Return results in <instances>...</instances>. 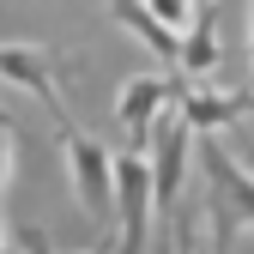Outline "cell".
<instances>
[{"mask_svg":"<svg viewBox=\"0 0 254 254\" xmlns=\"http://www.w3.org/2000/svg\"><path fill=\"white\" fill-rule=\"evenodd\" d=\"M61 139H67V170H73V188H79V206L103 224L109 218V170H115V157L91 133H79V127H61Z\"/></svg>","mask_w":254,"mask_h":254,"instance_id":"cell-4","label":"cell"},{"mask_svg":"<svg viewBox=\"0 0 254 254\" xmlns=\"http://www.w3.org/2000/svg\"><path fill=\"white\" fill-rule=\"evenodd\" d=\"M188 6H206V0H188Z\"/></svg>","mask_w":254,"mask_h":254,"instance_id":"cell-14","label":"cell"},{"mask_svg":"<svg viewBox=\"0 0 254 254\" xmlns=\"http://www.w3.org/2000/svg\"><path fill=\"white\" fill-rule=\"evenodd\" d=\"M109 12H115L121 30H133V37H139L157 61H176V43H182V37H176V30H164V24H157V18L139 6V0H109Z\"/></svg>","mask_w":254,"mask_h":254,"instance_id":"cell-9","label":"cell"},{"mask_svg":"<svg viewBox=\"0 0 254 254\" xmlns=\"http://www.w3.org/2000/svg\"><path fill=\"white\" fill-rule=\"evenodd\" d=\"M170 91H176V85H170L164 73H139V79H127V85L115 91V121L127 127V139H133V145L151 139V115L170 103Z\"/></svg>","mask_w":254,"mask_h":254,"instance_id":"cell-6","label":"cell"},{"mask_svg":"<svg viewBox=\"0 0 254 254\" xmlns=\"http://www.w3.org/2000/svg\"><path fill=\"white\" fill-rule=\"evenodd\" d=\"M0 127H12V121H6V115H0Z\"/></svg>","mask_w":254,"mask_h":254,"instance_id":"cell-15","label":"cell"},{"mask_svg":"<svg viewBox=\"0 0 254 254\" xmlns=\"http://www.w3.org/2000/svg\"><path fill=\"white\" fill-rule=\"evenodd\" d=\"M109 206L121 212V254H139L145 248V224H151V176H145V157H115L109 170Z\"/></svg>","mask_w":254,"mask_h":254,"instance_id":"cell-2","label":"cell"},{"mask_svg":"<svg viewBox=\"0 0 254 254\" xmlns=\"http://www.w3.org/2000/svg\"><path fill=\"white\" fill-rule=\"evenodd\" d=\"M0 254H18V248H0Z\"/></svg>","mask_w":254,"mask_h":254,"instance_id":"cell-17","label":"cell"},{"mask_svg":"<svg viewBox=\"0 0 254 254\" xmlns=\"http://www.w3.org/2000/svg\"><path fill=\"white\" fill-rule=\"evenodd\" d=\"M188 145H194V133H188V121L170 109V121L157 127V139H151V157H145V176H151V212H170V218H176L182 170H188Z\"/></svg>","mask_w":254,"mask_h":254,"instance_id":"cell-3","label":"cell"},{"mask_svg":"<svg viewBox=\"0 0 254 254\" xmlns=\"http://www.w3.org/2000/svg\"><path fill=\"white\" fill-rule=\"evenodd\" d=\"M85 254H103V248H85Z\"/></svg>","mask_w":254,"mask_h":254,"instance_id":"cell-16","label":"cell"},{"mask_svg":"<svg viewBox=\"0 0 254 254\" xmlns=\"http://www.w3.org/2000/svg\"><path fill=\"white\" fill-rule=\"evenodd\" d=\"M248 55H254V0H248ZM254 67V61H248ZM248 103H254V91H248Z\"/></svg>","mask_w":254,"mask_h":254,"instance_id":"cell-12","label":"cell"},{"mask_svg":"<svg viewBox=\"0 0 254 254\" xmlns=\"http://www.w3.org/2000/svg\"><path fill=\"white\" fill-rule=\"evenodd\" d=\"M18 254H49V236H43L37 224H24V230H18Z\"/></svg>","mask_w":254,"mask_h":254,"instance_id":"cell-11","label":"cell"},{"mask_svg":"<svg viewBox=\"0 0 254 254\" xmlns=\"http://www.w3.org/2000/svg\"><path fill=\"white\" fill-rule=\"evenodd\" d=\"M182 242H188V230H182ZM188 254H200V248H194V242H188Z\"/></svg>","mask_w":254,"mask_h":254,"instance_id":"cell-13","label":"cell"},{"mask_svg":"<svg viewBox=\"0 0 254 254\" xmlns=\"http://www.w3.org/2000/svg\"><path fill=\"white\" fill-rule=\"evenodd\" d=\"M0 79H12L18 91H37L43 109H49L61 127H73V121H67V97H61V79H55V55H49V49L0 43Z\"/></svg>","mask_w":254,"mask_h":254,"instance_id":"cell-5","label":"cell"},{"mask_svg":"<svg viewBox=\"0 0 254 254\" xmlns=\"http://www.w3.org/2000/svg\"><path fill=\"white\" fill-rule=\"evenodd\" d=\"M176 97V115L188 121V133H224V127L248 109V91H170Z\"/></svg>","mask_w":254,"mask_h":254,"instance_id":"cell-7","label":"cell"},{"mask_svg":"<svg viewBox=\"0 0 254 254\" xmlns=\"http://www.w3.org/2000/svg\"><path fill=\"white\" fill-rule=\"evenodd\" d=\"M200 164H206V176H212V248H206V254H230L236 224L254 218V176L236 170V157H224V145H206Z\"/></svg>","mask_w":254,"mask_h":254,"instance_id":"cell-1","label":"cell"},{"mask_svg":"<svg viewBox=\"0 0 254 254\" xmlns=\"http://www.w3.org/2000/svg\"><path fill=\"white\" fill-rule=\"evenodd\" d=\"M139 6L164 24V30H176V37H182V24H188V0H139Z\"/></svg>","mask_w":254,"mask_h":254,"instance_id":"cell-10","label":"cell"},{"mask_svg":"<svg viewBox=\"0 0 254 254\" xmlns=\"http://www.w3.org/2000/svg\"><path fill=\"white\" fill-rule=\"evenodd\" d=\"M248 230H254V218H248Z\"/></svg>","mask_w":254,"mask_h":254,"instance_id":"cell-18","label":"cell"},{"mask_svg":"<svg viewBox=\"0 0 254 254\" xmlns=\"http://www.w3.org/2000/svg\"><path fill=\"white\" fill-rule=\"evenodd\" d=\"M176 61H182V73H194V79H206L218 67V0L188 6V30L176 43Z\"/></svg>","mask_w":254,"mask_h":254,"instance_id":"cell-8","label":"cell"}]
</instances>
